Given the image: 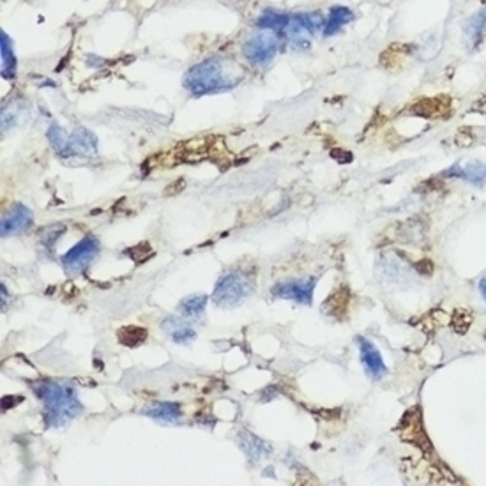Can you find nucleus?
Returning a JSON list of instances; mask_svg holds the SVG:
<instances>
[{"label": "nucleus", "mask_w": 486, "mask_h": 486, "mask_svg": "<svg viewBox=\"0 0 486 486\" xmlns=\"http://www.w3.org/2000/svg\"><path fill=\"white\" fill-rule=\"evenodd\" d=\"M244 80V69L232 59L211 57L194 64L184 74V87L193 96L222 94Z\"/></svg>", "instance_id": "f257e3e1"}, {"label": "nucleus", "mask_w": 486, "mask_h": 486, "mask_svg": "<svg viewBox=\"0 0 486 486\" xmlns=\"http://www.w3.org/2000/svg\"><path fill=\"white\" fill-rule=\"evenodd\" d=\"M34 392L43 402L44 422L46 426H62L76 420L81 412L78 392L73 384L57 382V380H37L32 384Z\"/></svg>", "instance_id": "f03ea898"}, {"label": "nucleus", "mask_w": 486, "mask_h": 486, "mask_svg": "<svg viewBox=\"0 0 486 486\" xmlns=\"http://www.w3.org/2000/svg\"><path fill=\"white\" fill-rule=\"evenodd\" d=\"M51 149L61 158H94L97 154V138L84 126L67 134L61 126L51 124L46 131Z\"/></svg>", "instance_id": "7ed1b4c3"}, {"label": "nucleus", "mask_w": 486, "mask_h": 486, "mask_svg": "<svg viewBox=\"0 0 486 486\" xmlns=\"http://www.w3.org/2000/svg\"><path fill=\"white\" fill-rule=\"evenodd\" d=\"M253 290V279L246 272L234 271L222 276L212 292V301L219 308L239 306Z\"/></svg>", "instance_id": "20e7f679"}, {"label": "nucleus", "mask_w": 486, "mask_h": 486, "mask_svg": "<svg viewBox=\"0 0 486 486\" xmlns=\"http://www.w3.org/2000/svg\"><path fill=\"white\" fill-rule=\"evenodd\" d=\"M279 48V39L276 31L259 29L246 39L244 55L253 66H265L276 57Z\"/></svg>", "instance_id": "39448f33"}, {"label": "nucleus", "mask_w": 486, "mask_h": 486, "mask_svg": "<svg viewBox=\"0 0 486 486\" xmlns=\"http://www.w3.org/2000/svg\"><path fill=\"white\" fill-rule=\"evenodd\" d=\"M324 25L325 24L322 16L317 13L295 14V16H290L289 25H287V37H289L290 46L297 51L309 48L313 32L324 29Z\"/></svg>", "instance_id": "423d86ee"}, {"label": "nucleus", "mask_w": 486, "mask_h": 486, "mask_svg": "<svg viewBox=\"0 0 486 486\" xmlns=\"http://www.w3.org/2000/svg\"><path fill=\"white\" fill-rule=\"evenodd\" d=\"M97 252H99V241L96 237H92V235H87L76 246H73L62 257L61 262L64 265L67 274H80V272H84L94 262Z\"/></svg>", "instance_id": "0eeeda50"}, {"label": "nucleus", "mask_w": 486, "mask_h": 486, "mask_svg": "<svg viewBox=\"0 0 486 486\" xmlns=\"http://www.w3.org/2000/svg\"><path fill=\"white\" fill-rule=\"evenodd\" d=\"M317 279L304 278V279H290V282L276 283L271 289L272 297L278 299H290V301L299 302V304L309 306L313 301V290H315Z\"/></svg>", "instance_id": "6e6552de"}, {"label": "nucleus", "mask_w": 486, "mask_h": 486, "mask_svg": "<svg viewBox=\"0 0 486 486\" xmlns=\"http://www.w3.org/2000/svg\"><path fill=\"white\" fill-rule=\"evenodd\" d=\"M356 343L359 347V357H361L362 366H364L366 375L372 380L384 379L387 373V366L382 356H380L379 349L370 339H366L364 336H356Z\"/></svg>", "instance_id": "1a4fd4ad"}, {"label": "nucleus", "mask_w": 486, "mask_h": 486, "mask_svg": "<svg viewBox=\"0 0 486 486\" xmlns=\"http://www.w3.org/2000/svg\"><path fill=\"white\" fill-rule=\"evenodd\" d=\"M32 222L34 216L31 209H27L21 204H16L13 209H9V211L2 216V223H0L2 232H0V235L6 239L11 237V235L21 234V232H25L32 225Z\"/></svg>", "instance_id": "9d476101"}, {"label": "nucleus", "mask_w": 486, "mask_h": 486, "mask_svg": "<svg viewBox=\"0 0 486 486\" xmlns=\"http://www.w3.org/2000/svg\"><path fill=\"white\" fill-rule=\"evenodd\" d=\"M162 329L172 342L182 343V345H186V343L193 342L197 338V332H194V329L189 325V322L179 319V317H167L162 322Z\"/></svg>", "instance_id": "9b49d317"}, {"label": "nucleus", "mask_w": 486, "mask_h": 486, "mask_svg": "<svg viewBox=\"0 0 486 486\" xmlns=\"http://www.w3.org/2000/svg\"><path fill=\"white\" fill-rule=\"evenodd\" d=\"M145 416L152 417L154 421L168 422V425H179L182 420L181 405L170 402H154L144 409Z\"/></svg>", "instance_id": "f8f14e48"}, {"label": "nucleus", "mask_w": 486, "mask_h": 486, "mask_svg": "<svg viewBox=\"0 0 486 486\" xmlns=\"http://www.w3.org/2000/svg\"><path fill=\"white\" fill-rule=\"evenodd\" d=\"M463 36H465V43L469 50H476L481 43H483L486 36V13L472 14L470 18H467V21L463 24Z\"/></svg>", "instance_id": "ddd939ff"}, {"label": "nucleus", "mask_w": 486, "mask_h": 486, "mask_svg": "<svg viewBox=\"0 0 486 486\" xmlns=\"http://www.w3.org/2000/svg\"><path fill=\"white\" fill-rule=\"evenodd\" d=\"M442 177H458L462 179V181L472 182L474 186H483L486 182V164L481 162L469 163L467 167L455 164L453 168L444 172Z\"/></svg>", "instance_id": "4468645a"}, {"label": "nucleus", "mask_w": 486, "mask_h": 486, "mask_svg": "<svg viewBox=\"0 0 486 486\" xmlns=\"http://www.w3.org/2000/svg\"><path fill=\"white\" fill-rule=\"evenodd\" d=\"M414 115H421V117H444L450 115L451 111V99L450 97H425L420 103L412 106Z\"/></svg>", "instance_id": "2eb2a0df"}, {"label": "nucleus", "mask_w": 486, "mask_h": 486, "mask_svg": "<svg viewBox=\"0 0 486 486\" xmlns=\"http://www.w3.org/2000/svg\"><path fill=\"white\" fill-rule=\"evenodd\" d=\"M239 446L242 447L246 456H248L252 462H259V460L265 458L271 453V446L264 440L259 439V437L252 435L248 432H241L239 433Z\"/></svg>", "instance_id": "dca6fc26"}, {"label": "nucleus", "mask_w": 486, "mask_h": 486, "mask_svg": "<svg viewBox=\"0 0 486 486\" xmlns=\"http://www.w3.org/2000/svg\"><path fill=\"white\" fill-rule=\"evenodd\" d=\"M0 69H2V78L4 80H11L16 74V55L13 50V41L7 36L6 32H0Z\"/></svg>", "instance_id": "f3484780"}, {"label": "nucleus", "mask_w": 486, "mask_h": 486, "mask_svg": "<svg viewBox=\"0 0 486 486\" xmlns=\"http://www.w3.org/2000/svg\"><path fill=\"white\" fill-rule=\"evenodd\" d=\"M354 20V13L345 6H332L329 9V20L324 25V36H334Z\"/></svg>", "instance_id": "a211bd4d"}, {"label": "nucleus", "mask_w": 486, "mask_h": 486, "mask_svg": "<svg viewBox=\"0 0 486 486\" xmlns=\"http://www.w3.org/2000/svg\"><path fill=\"white\" fill-rule=\"evenodd\" d=\"M207 295H189L177 304V312L186 319H198L205 312Z\"/></svg>", "instance_id": "6ab92c4d"}, {"label": "nucleus", "mask_w": 486, "mask_h": 486, "mask_svg": "<svg viewBox=\"0 0 486 486\" xmlns=\"http://www.w3.org/2000/svg\"><path fill=\"white\" fill-rule=\"evenodd\" d=\"M27 115V110L25 108H21L20 101H16V103H9L7 106H4L2 110V131L6 133V131L13 129L14 126H18L21 122V117H25Z\"/></svg>", "instance_id": "aec40b11"}, {"label": "nucleus", "mask_w": 486, "mask_h": 486, "mask_svg": "<svg viewBox=\"0 0 486 486\" xmlns=\"http://www.w3.org/2000/svg\"><path fill=\"white\" fill-rule=\"evenodd\" d=\"M289 21V14L276 13V11H265L259 20H257V25L260 29H267V31H282V29H287Z\"/></svg>", "instance_id": "412c9836"}, {"label": "nucleus", "mask_w": 486, "mask_h": 486, "mask_svg": "<svg viewBox=\"0 0 486 486\" xmlns=\"http://www.w3.org/2000/svg\"><path fill=\"white\" fill-rule=\"evenodd\" d=\"M117 338L122 345L126 347H138L147 339V331L138 325H126L117 332Z\"/></svg>", "instance_id": "4be33fe9"}, {"label": "nucleus", "mask_w": 486, "mask_h": 486, "mask_svg": "<svg viewBox=\"0 0 486 486\" xmlns=\"http://www.w3.org/2000/svg\"><path fill=\"white\" fill-rule=\"evenodd\" d=\"M44 237H43V242H50V244H55L57 242V239L61 237L62 234H64V227H57V228H48L46 232H44Z\"/></svg>", "instance_id": "5701e85b"}, {"label": "nucleus", "mask_w": 486, "mask_h": 486, "mask_svg": "<svg viewBox=\"0 0 486 486\" xmlns=\"http://www.w3.org/2000/svg\"><path fill=\"white\" fill-rule=\"evenodd\" d=\"M474 142V134L467 133V131H460L458 134H456V145H462V147H467V145H470Z\"/></svg>", "instance_id": "b1692460"}, {"label": "nucleus", "mask_w": 486, "mask_h": 486, "mask_svg": "<svg viewBox=\"0 0 486 486\" xmlns=\"http://www.w3.org/2000/svg\"><path fill=\"white\" fill-rule=\"evenodd\" d=\"M7 295H9V294H7L6 285H2V309H6V302H7V299H9Z\"/></svg>", "instance_id": "393cba45"}, {"label": "nucleus", "mask_w": 486, "mask_h": 486, "mask_svg": "<svg viewBox=\"0 0 486 486\" xmlns=\"http://www.w3.org/2000/svg\"><path fill=\"white\" fill-rule=\"evenodd\" d=\"M480 290H481V295H483V299L486 301V276L483 279H481L480 283Z\"/></svg>", "instance_id": "a878e982"}]
</instances>
